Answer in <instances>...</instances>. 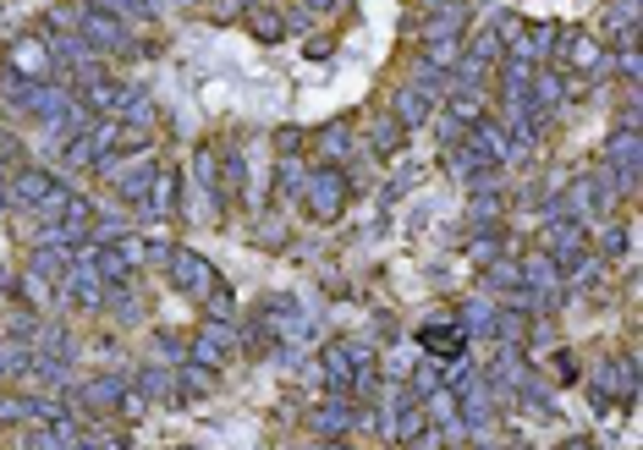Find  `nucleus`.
Segmentation results:
<instances>
[{
    "mask_svg": "<svg viewBox=\"0 0 643 450\" xmlns=\"http://www.w3.org/2000/svg\"><path fill=\"white\" fill-rule=\"evenodd\" d=\"M314 379H324L330 396H352L357 379H374V346L369 341H330L314 363Z\"/></svg>",
    "mask_w": 643,
    "mask_h": 450,
    "instance_id": "obj_1",
    "label": "nucleus"
},
{
    "mask_svg": "<svg viewBox=\"0 0 643 450\" xmlns=\"http://www.w3.org/2000/svg\"><path fill=\"white\" fill-rule=\"evenodd\" d=\"M616 192H622V187H616V176H611L605 165H594V170L572 176V181H567V192H561L556 203H561V214H572V220H583V226H589V220H611V214H616Z\"/></svg>",
    "mask_w": 643,
    "mask_h": 450,
    "instance_id": "obj_2",
    "label": "nucleus"
},
{
    "mask_svg": "<svg viewBox=\"0 0 643 450\" xmlns=\"http://www.w3.org/2000/svg\"><path fill=\"white\" fill-rule=\"evenodd\" d=\"M77 33L105 55V61H116V55H138V39H133V22H122L116 11H105L100 0H77Z\"/></svg>",
    "mask_w": 643,
    "mask_h": 450,
    "instance_id": "obj_3",
    "label": "nucleus"
},
{
    "mask_svg": "<svg viewBox=\"0 0 643 450\" xmlns=\"http://www.w3.org/2000/svg\"><path fill=\"white\" fill-rule=\"evenodd\" d=\"M165 281H170V292H182V297H193V302H209L215 292H226L220 270H215L204 253L176 248V242H170V253H165Z\"/></svg>",
    "mask_w": 643,
    "mask_h": 450,
    "instance_id": "obj_4",
    "label": "nucleus"
},
{
    "mask_svg": "<svg viewBox=\"0 0 643 450\" xmlns=\"http://www.w3.org/2000/svg\"><path fill=\"white\" fill-rule=\"evenodd\" d=\"M583 248H589V226H583V220H572V214H550V220H545L539 253H545L561 275H572V270L583 264Z\"/></svg>",
    "mask_w": 643,
    "mask_h": 450,
    "instance_id": "obj_5",
    "label": "nucleus"
},
{
    "mask_svg": "<svg viewBox=\"0 0 643 450\" xmlns=\"http://www.w3.org/2000/svg\"><path fill=\"white\" fill-rule=\"evenodd\" d=\"M440 88H446V77L440 72H418L407 88H396V105H391V116L413 133V127H424V122H435V111H440Z\"/></svg>",
    "mask_w": 643,
    "mask_h": 450,
    "instance_id": "obj_6",
    "label": "nucleus"
},
{
    "mask_svg": "<svg viewBox=\"0 0 643 450\" xmlns=\"http://www.w3.org/2000/svg\"><path fill=\"white\" fill-rule=\"evenodd\" d=\"M298 192H303V203H309V214H314V220H335V214L346 209V192H352V187H346V176H341L335 165H320V170H309V176H303V187H298Z\"/></svg>",
    "mask_w": 643,
    "mask_h": 450,
    "instance_id": "obj_7",
    "label": "nucleus"
},
{
    "mask_svg": "<svg viewBox=\"0 0 643 450\" xmlns=\"http://www.w3.org/2000/svg\"><path fill=\"white\" fill-rule=\"evenodd\" d=\"M253 324H265L270 341H303V335H309V313H303V302L287 297V292H276V297L259 302V307H253Z\"/></svg>",
    "mask_w": 643,
    "mask_h": 450,
    "instance_id": "obj_8",
    "label": "nucleus"
},
{
    "mask_svg": "<svg viewBox=\"0 0 643 450\" xmlns=\"http://www.w3.org/2000/svg\"><path fill=\"white\" fill-rule=\"evenodd\" d=\"M556 66H561V72H594V77H605V72H611V50H605L589 28H578V33H567V39L556 44Z\"/></svg>",
    "mask_w": 643,
    "mask_h": 450,
    "instance_id": "obj_9",
    "label": "nucleus"
},
{
    "mask_svg": "<svg viewBox=\"0 0 643 450\" xmlns=\"http://www.w3.org/2000/svg\"><path fill=\"white\" fill-rule=\"evenodd\" d=\"M55 187H61L55 170H44V165H17V170L6 176V209H28V214H33Z\"/></svg>",
    "mask_w": 643,
    "mask_h": 450,
    "instance_id": "obj_10",
    "label": "nucleus"
},
{
    "mask_svg": "<svg viewBox=\"0 0 643 450\" xmlns=\"http://www.w3.org/2000/svg\"><path fill=\"white\" fill-rule=\"evenodd\" d=\"M639 159H643V138L633 127H616L611 138H605V149H600V165L616 176V187L622 192H633L639 187Z\"/></svg>",
    "mask_w": 643,
    "mask_h": 450,
    "instance_id": "obj_11",
    "label": "nucleus"
},
{
    "mask_svg": "<svg viewBox=\"0 0 643 450\" xmlns=\"http://www.w3.org/2000/svg\"><path fill=\"white\" fill-rule=\"evenodd\" d=\"M105 292H111V286L100 281V270H94L89 259H72V270L61 275V297L72 302L77 313H100V307H105Z\"/></svg>",
    "mask_w": 643,
    "mask_h": 450,
    "instance_id": "obj_12",
    "label": "nucleus"
},
{
    "mask_svg": "<svg viewBox=\"0 0 643 450\" xmlns=\"http://www.w3.org/2000/svg\"><path fill=\"white\" fill-rule=\"evenodd\" d=\"M6 66H11L17 77H28V83H55V61H50V50H44V39H39V33L11 39Z\"/></svg>",
    "mask_w": 643,
    "mask_h": 450,
    "instance_id": "obj_13",
    "label": "nucleus"
},
{
    "mask_svg": "<svg viewBox=\"0 0 643 450\" xmlns=\"http://www.w3.org/2000/svg\"><path fill=\"white\" fill-rule=\"evenodd\" d=\"M187 357L220 374V368H226V363L237 357V329H231V324H215V318H209V324H204V329H198V335L187 341Z\"/></svg>",
    "mask_w": 643,
    "mask_h": 450,
    "instance_id": "obj_14",
    "label": "nucleus"
},
{
    "mask_svg": "<svg viewBox=\"0 0 643 450\" xmlns=\"http://www.w3.org/2000/svg\"><path fill=\"white\" fill-rule=\"evenodd\" d=\"M457 407H463V423L468 429H484L489 418H495V396H489V385H484V368H468V374H457Z\"/></svg>",
    "mask_w": 643,
    "mask_h": 450,
    "instance_id": "obj_15",
    "label": "nucleus"
},
{
    "mask_svg": "<svg viewBox=\"0 0 643 450\" xmlns=\"http://www.w3.org/2000/svg\"><path fill=\"white\" fill-rule=\"evenodd\" d=\"M309 423H314L320 440H346L352 423H357V401H352V396H324L320 407L309 412Z\"/></svg>",
    "mask_w": 643,
    "mask_h": 450,
    "instance_id": "obj_16",
    "label": "nucleus"
},
{
    "mask_svg": "<svg viewBox=\"0 0 643 450\" xmlns=\"http://www.w3.org/2000/svg\"><path fill=\"white\" fill-rule=\"evenodd\" d=\"M127 385H133V379H122V374H94V379L77 385V401H83L89 412H116Z\"/></svg>",
    "mask_w": 643,
    "mask_h": 450,
    "instance_id": "obj_17",
    "label": "nucleus"
},
{
    "mask_svg": "<svg viewBox=\"0 0 643 450\" xmlns=\"http://www.w3.org/2000/svg\"><path fill=\"white\" fill-rule=\"evenodd\" d=\"M418 346H424L435 363H452V357L468 352V335H463L457 324H424V329H418Z\"/></svg>",
    "mask_w": 643,
    "mask_h": 450,
    "instance_id": "obj_18",
    "label": "nucleus"
},
{
    "mask_svg": "<svg viewBox=\"0 0 643 450\" xmlns=\"http://www.w3.org/2000/svg\"><path fill=\"white\" fill-rule=\"evenodd\" d=\"M133 390H138L144 401H165V407H170V401H182V396H176V374L160 368V363L138 368V374H133Z\"/></svg>",
    "mask_w": 643,
    "mask_h": 450,
    "instance_id": "obj_19",
    "label": "nucleus"
},
{
    "mask_svg": "<svg viewBox=\"0 0 643 450\" xmlns=\"http://www.w3.org/2000/svg\"><path fill=\"white\" fill-rule=\"evenodd\" d=\"M522 264V286L528 292H567V275L545 259V253H528V259H517Z\"/></svg>",
    "mask_w": 643,
    "mask_h": 450,
    "instance_id": "obj_20",
    "label": "nucleus"
},
{
    "mask_svg": "<svg viewBox=\"0 0 643 450\" xmlns=\"http://www.w3.org/2000/svg\"><path fill=\"white\" fill-rule=\"evenodd\" d=\"M463 28H468V0L440 6V11H429V22H424V44H429V39H463Z\"/></svg>",
    "mask_w": 643,
    "mask_h": 450,
    "instance_id": "obj_21",
    "label": "nucleus"
},
{
    "mask_svg": "<svg viewBox=\"0 0 643 450\" xmlns=\"http://www.w3.org/2000/svg\"><path fill=\"white\" fill-rule=\"evenodd\" d=\"M33 346H39L44 357H55V363H66V368H72V363H77V352H83V346H77V335H72L66 324H44Z\"/></svg>",
    "mask_w": 643,
    "mask_h": 450,
    "instance_id": "obj_22",
    "label": "nucleus"
},
{
    "mask_svg": "<svg viewBox=\"0 0 643 450\" xmlns=\"http://www.w3.org/2000/svg\"><path fill=\"white\" fill-rule=\"evenodd\" d=\"M72 248H33V264H28V275H39V281H55L61 286V275L72 270Z\"/></svg>",
    "mask_w": 643,
    "mask_h": 450,
    "instance_id": "obj_23",
    "label": "nucleus"
},
{
    "mask_svg": "<svg viewBox=\"0 0 643 450\" xmlns=\"http://www.w3.org/2000/svg\"><path fill=\"white\" fill-rule=\"evenodd\" d=\"M215 385H220V374H215V368H204V363H193V357L176 368V396H209Z\"/></svg>",
    "mask_w": 643,
    "mask_h": 450,
    "instance_id": "obj_24",
    "label": "nucleus"
},
{
    "mask_svg": "<svg viewBox=\"0 0 643 450\" xmlns=\"http://www.w3.org/2000/svg\"><path fill=\"white\" fill-rule=\"evenodd\" d=\"M176 187H182V176H176V170H155L144 209H149V214H170V209H176Z\"/></svg>",
    "mask_w": 643,
    "mask_h": 450,
    "instance_id": "obj_25",
    "label": "nucleus"
},
{
    "mask_svg": "<svg viewBox=\"0 0 643 450\" xmlns=\"http://www.w3.org/2000/svg\"><path fill=\"white\" fill-rule=\"evenodd\" d=\"M457 61H463V39H429L424 44V66L429 72L446 77V72H457Z\"/></svg>",
    "mask_w": 643,
    "mask_h": 450,
    "instance_id": "obj_26",
    "label": "nucleus"
},
{
    "mask_svg": "<svg viewBox=\"0 0 643 450\" xmlns=\"http://www.w3.org/2000/svg\"><path fill=\"white\" fill-rule=\"evenodd\" d=\"M446 116H452V127H474V122H484V116H489V111H484V94L452 88V105H446Z\"/></svg>",
    "mask_w": 643,
    "mask_h": 450,
    "instance_id": "obj_27",
    "label": "nucleus"
},
{
    "mask_svg": "<svg viewBox=\"0 0 643 450\" xmlns=\"http://www.w3.org/2000/svg\"><path fill=\"white\" fill-rule=\"evenodd\" d=\"M94 159H100V154H94V138H89V133H66V138H61V165H66V170H83V165H94Z\"/></svg>",
    "mask_w": 643,
    "mask_h": 450,
    "instance_id": "obj_28",
    "label": "nucleus"
},
{
    "mask_svg": "<svg viewBox=\"0 0 643 450\" xmlns=\"http://www.w3.org/2000/svg\"><path fill=\"white\" fill-rule=\"evenodd\" d=\"M369 138H374V149H380V154H396V149H402V138H407V127H402V122L385 111V116H374Z\"/></svg>",
    "mask_w": 643,
    "mask_h": 450,
    "instance_id": "obj_29",
    "label": "nucleus"
},
{
    "mask_svg": "<svg viewBox=\"0 0 643 450\" xmlns=\"http://www.w3.org/2000/svg\"><path fill=\"white\" fill-rule=\"evenodd\" d=\"M346 154H352V127L346 122L320 127V159H346Z\"/></svg>",
    "mask_w": 643,
    "mask_h": 450,
    "instance_id": "obj_30",
    "label": "nucleus"
},
{
    "mask_svg": "<svg viewBox=\"0 0 643 450\" xmlns=\"http://www.w3.org/2000/svg\"><path fill=\"white\" fill-rule=\"evenodd\" d=\"M628 242H633V237H628V226H622L616 214H611V220H600V259H622V253H628Z\"/></svg>",
    "mask_w": 643,
    "mask_h": 450,
    "instance_id": "obj_31",
    "label": "nucleus"
},
{
    "mask_svg": "<svg viewBox=\"0 0 643 450\" xmlns=\"http://www.w3.org/2000/svg\"><path fill=\"white\" fill-rule=\"evenodd\" d=\"M484 281H489L495 292H511V286H522V264H517V259H489V264H484Z\"/></svg>",
    "mask_w": 643,
    "mask_h": 450,
    "instance_id": "obj_32",
    "label": "nucleus"
},
{
    "mask_svg": "<svg viewBox=\"0 0 643 450\" xmlns=\"http://www.w3.org/2000/svg\"><path fill=\"white\" fill-rule=\"evenodd\" d=\"M303 176H309V170H303V165H298L292 154H281V165H276V198L287 203V198H292V192L303 187Z\"/></svg>",
    "mask_w": 643,
    "mask_h": 450,
    "instance_id": "obj_33",
    "label": "nucleus"
},
{
    "mask_svg": "<svg viewBox=\"0 0 643 450\" xmlns=\"http://www.w3.org/2000/svg\"><path fill=\"white\" fill-rule=\"evenodd\" d=\"M253 33H259L265 44H281V39H287V17H281V11H265V6H259V11H253Z\"/></svg>",
    "mask_w": 643,
    "mask_h": 450,
    "instance_id": "obj_34",
    "label": "nucleus"
},
{
    "mask_svg": "<svg viewBox=\"0 0 643 450\" xmlns=\"http://www.w3.org/2000/svg\"><path fill=\"white\" fill-rule=\"evenodd\" d=\"M105 11H116L122 22H155V0H100Z\"/></svg>",
    "mask_w": 643,
    "mask_h": 450,
    "instance_id": "obj_35",
    "label": "nucleus"
},
{
    "mask_svg": "<svg viewBox=\"0 0 643 450\" xmlns=\"http://www.w3.org/2000/svg\"><path fill=\"white\" fill-rule=\"evenodd\" d=\"M44 292H50V281H39V275H17V302H22V307H39Z\"/></svg>",
    "mask_w": 643,
    "mask_h": 450,
    "instance_id": "obj_36",
    "label": "nucleus"
},
{
    "mask_svg": "<svg viewBox=\"0 0 643 450\" xmlns=\"http://www.w3.org/2000/svg\"><path fill=\"white\" fill-rule=\"evenodd\" d=\"M155 352H160L165 363H187V341H176V329H160L155 335Z\"/></svg>",
    "mask_w": 643,
    "mask_h": 450,
    "instance_id": "obj_37",
    "label": "nucleus"
},
{
    "mask_svg": "<svg viewBox=\"0 0 643 450\" xmlns=\"http://www.w3.org/2000/svg\"><path fill=\"white\" fill-rule=\"evenodd\" d=\"M611 66L628 77V83H639L643 77V61H639V50H622V55H611Z\"/></svg>",
    "mask_w": 643,
    "mask_h": 450,
    "instance_id": "obj_38",
    "label": "nucleus"
},
{
    "mask_svg": "<svg viewBox=\"0 0 643 450\" xmlns=\"http://www.w3.org/2000/svg\"><path fill=\"white\" fill-rule=\"evenodd\" d=\"M116 412H122V418H144V412H149V401H144V396H138V390L127 385V390H122V407H116Z\"/></svg>",
    "mask_w": 643,
    "mask_h": 450,
    "instance_id": "obj_39",
    "label": "nucleus"
},
{
    "mask_svg": "<svg viewBox=\"0 0 643 450\" xmlns=\"http://www.w3.org/2000/svg\"><path fill=\"white\" fill-rule=\"evenodd\" d=\"M94 450H133L127 435H105V440H94Z\"/></svg>",
    "mask_w": 643,
    "mask_h": 450,
    "instance_id": "obj_40",
    "label": "nucleus"
},
{
    "mask_svg": "<svg viewBox=\"0 0 643 450\" xmlns=\"http://www.w3.org/2000/svg\"><path fill=\"white\" fill-rule=\"evenodd\" d=\"M335 6H341V0H303V11H309V17H330Z\"/></svg>",
    "mask_w": 643,
    "mask_h": 450,
    "instance_id": "obj_41",
    "label": "nucleus"
},
{
    "mask_svg": "<svg viewBox=\"0 0 643 450\" xmlns=\"http://www.w3.org/2000/svg\"><path fill=\"white\" fill-rule=\"evenodd\" d=\"M276 144H281V154H292V149H303V133H292V127H287Z\"/></svg>",
    "mask_w": 643,
    "mask_h": 450,
    "instance_id": "obj_42",
    "label": "nucleus"
},
{
    "mask_svg": "<svg viewBox=\"0 0 643 450\" xmlns=\"http://www.w3.org/2000/svg\"><path fill=\"white\" fill-rule=\"evenodd\" d=\"M424 11H440V6H457V0H418Z\"/></svg>",
    "mask_w": 643,
    "mask_h": 450,
    "instance_id": "obj_43",
    "label": "nucleus"
},
{
    "mask_svg": "<svg viewBox=\"0 0 643 450\" xmlns=\"http://www.w3.org/2000/svg\"><path fill=\"white\" fill-rule=\"evenodd\" d=\"M61 450H94V440H72V446H61Z\"/></svg>",
    "mask_w": 643,
    "mask_h": 450,
    "instance_id": "obj_44",
    "label": "nucleus"
},
{
    "mask_svg": "<svg viewBox=\"0 0 643 450\" xmlns=\"http://www.w3.org/2000/svg\"><path fill=\"white\" fill-rule=\"evenodd\" d=\"M176 6H198V0H176Z\"/></svg>",
    "mask_w": 643,
    "mask_h": 450,
    "instance_id": "obj_45",
    "label": "nucleus"
},
{
    "mask_svg": "<svg viewBox=\"0 0 643 450\" xmlns=\"http://www.w3.org/2000/svg\"><path fill=\"white\" fill-rule=\"evenodd\" d=\"M479 450H489V446H479Z\"/></svg>",
    "mask_w": 643,
    "mask_h": 450,
    "instance_id": "obj_46",
    "label": "nucleus"
},
{
    "mask_svg": "<svg viewBox=\"0 0 643 450\" xmlns=\"http://www.w3.org/2000/svg\"><path fill=\"white\" fill-rule=\"evenodd\" d=\"M182 450H187V446H182Z\"/></svg>",
    "mask_w": 643,
    "mask_h": 450,
    "instance_id": "obj_47",
    "label": "nucleus"
}]
</instances>
